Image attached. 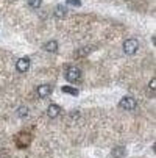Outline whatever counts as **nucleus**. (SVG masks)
Wrapping results in <instances>:
<instances>
[{"label":"nucleus","instance_id":"0eeeda50","mask_svg":"<svg viewBox=\"0 0 156 158\" xmlns=\"http://www.w3.org/2000/svg\"><path fill=\"white\" fill-rule=\"evenodd\" d=\"M113 156H114V158H125V156H126V149L122 147V146L114 147V150H113Z\"/></svg>","mask_w":156,"mask_h":158},{"label":"nucleus","instance_id":"6e6552de","mask_svg":"<svg viewBox=\"0 0 156 158\" xmlns=\"http://www.w3.org/2000/svg\"><path fill=\"white\" fill-rule=\"evenodd\" d=\"M44 49H46L47 52H56L58 50V42L56 41H49V42H46Z\"/></svg>","mask_w":156,"mask_h":158},{"label":"nucleus","instance_id":"7ed1b4c3","mask_svg":"<svg viewBox=\"0 0 156 158\" xmlns=\"http://www.w3.org/2000/svg\"><path fill=\"white\" fill-rule=\"evenodd\" d=\"M119 106L122 108V110H134L136 106H138V100L134 99V97H130V96H126V97H123L120 102H119Z\"/></svg>","mask_w":156,"mask_h":158},{"label":"nucleus","instance_id":"423d86ee","mask_svg":"<svg viewBox=\"0 0 156 158\" xmlns=\"http://www.w3.org/2000/svg\"><path fill=\"white\" fill-rule=\"evenodd\" d=\"M59 113H61V108H59L56 103H52V105L47 108V116L52 118V119H53V118H58Z\"/></svg>","mask_w":156,"mask_h":158},{"label":"nucleus","instance_id":"20e7f679","mask_svg":"<svg viewBox=\"0 0 156 158\" xmlns=\"http://www.w3.org/2000/svg\"><path fill=\"white\" fill-rule=\"evenodd\" d=\"M28 67H30V58H20V60H17L16 69H17L19 72H27Z\"/></svg>","mask_w":156,"mask_h":158},{"label":"nucleus","instance_id":"f03ea898","mask_svg":"<svg viewBox=\"0 0 156 158\" xmlns=\"http://www.w3.org/2000/svg\"><path fill=\"white\" fill-rule=\"evenodd\" d=\"M139 49V42L136 39H126L123 42V52L126 55H134Z\"/></svg>","mask_w":156,"mask_h":158},{"label":"nucleus","instance_id":"f8f14e48","mask_svg":"<svg viewBox=\"0 0 156 158\" xmlns=\"http://www.w3.org/2000/svg\"><path fill=\"white\" fill-rule=\"evenodd\" d=\"M41 3H42V0H28V5L31 8H39Z\"/></svg>","mask_w":156,"mask_h":158},{"label":"nucleus","instance_id":"f257e3e1","mask_svg":"<svg viewBox=\"0 0 156 158\" xmlns=\"http://www.w3.org/2000/svg\"><path fill=\"white\" fill-rule=\"evenodd\" d=\"M66 75V80L70 81V83H77L80 78H81V71L78 67H67V71L64 72Z\"/></svg>","mask_w":156,"mask_h":158},{"label":"nucleus","instance_id":"39448f33","mask_svg":"<svg viewBox=\"0 0 156 158\" xmlns=\"http://www.w3.org/2000/svg\"><path fill=\"white\" fill-rule=\"evenodd\" d=\"M38 94H39V97L41 99H46V97H49L50 94H52V85H41L39 88H38Z\"/></svg>","mask_w":156,"mask_h":158},{"label":"nucleus","instance_id":"1a4fd4ad","mask_svg":"<svg viewBox=\"0 0 156 158\" xmlns=\"http://www.w3.org/2000/svg\"><path fill=\"white\" fill-rule=\"evenodd\" d=\"M64 16H66V8L62 5H58L55 8V17L56 19H64Z\"/></svg>","mask_w":156,"mask_h":158},{"label":"nucleus","instance_id":"9d476101","mask_svg":"<svg viewBox=\"0 0 156 158\" xmlns=\"http://www.w3.org/2000/svg\"><path fill=\"white\" fill-rule=\"evenodd\" d=\"M17 116H19V118H25V116H28V108H27V106H19V110H17Z\"/></svg>","mask_w":156,"mask_h":158},{"label":"nucleus","instance_id":"9b49d317","mask_svg":"<svg viewBox=\"0 0 156 158\" xmlns=\"http://www.w3.org/2000/svg\"><path fill=\"white\" fill-rule=\"evenodd\" d=\"M62 93H67V94L77 96V94H78V89H74V88H70V86H64V88H62Z\"/></svg>","mask_w":156,"mask_h":158},{"label":"nucleus","instance_id":"ddd939ff","mask_svg":"<svg viewBox=\"0 0 156 158\" xmlns=\"http://www.w3.org/2000/svg\"><path fill=\"white\" fill-rule=\"evenodd\" d=\"M67 3H69V5H74V6H80V5H81L80 0H67Z\"/></svg>","mask_w":156,"mask_h":158},{"label":"nucleus","instance_id":"4468645a","mask_svg":"<svg viewBox=\"0 0 156 158\" xmlns=\"http://www.w3.org/2000/svg\"><path fill=\"white\" fill-rule=\"evenodd\" d=\"M154 83H156V78H151V81H150V89L151 91H154Z\"/></svg>","mask_w":156,"mask_h":158}]
</instances>
